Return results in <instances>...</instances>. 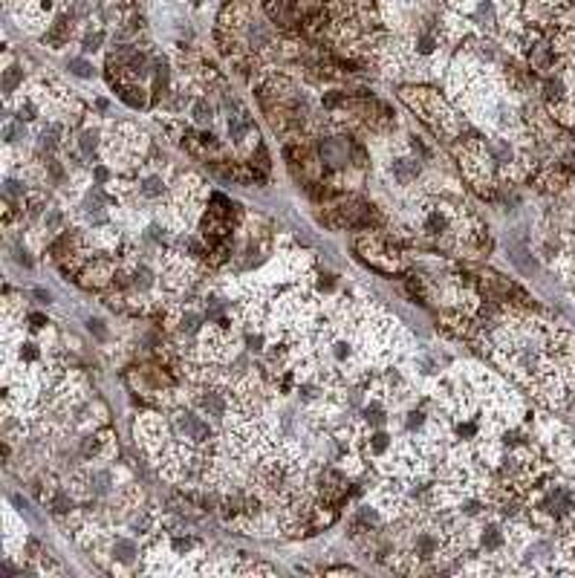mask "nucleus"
Wrapping results in <instances>:
<instances>
[{"label":"nucleus","instance_id":"obj_4","mask_svg":"<svg viewBox=\"0 0 575 578\" xmlns=\"http://www.w3.org/2000/svg\"><path fill=\"white\" fill-rule=\"evenodd\" d=\"M199 408L206 410V414H214V417H223L225 410V402L217 396V393H206V396H199Z\"/></svg>","mask_w":575,"mask_h":578},{"label":"nucleus","instance_id":"obj_12","mask_svg":"<svg viewBox=\"0 0 575 578\" xmlns=\"http://www.w3.org/2000/svg\"><path fill=\"white\" fill-rule=\"evenodd\" d=\"M81 148H84V151H93V148H96V133H84V139H81Z\"/></svg>","mask_w":575,"mask_h":578},{"label":"nucleus","instance_id":"obj_7","mask_svg":"<svg viewBox=\"0 0 575 578\" xmlns=\"http://www.w3.org/2000/svg\"><path fill=\"white\" fill-rule=\"evenodd\" d=\"M165 188H162V179L159 177H151L148 182H145V188H142V194L145 197H156V194H162Z\"/></svg>","mask_w":575,"mask_h":578},{"label":"nucleus","instance_id":"obj_2","mask_svg":"<svg viewBox=\"0 0 575 578\" xmlns=\"http://www.w3.org/2000/svg\"><path fill=\"white\" fill-rule=\"evenodd\" d=\"M506 543V535L500 532V526H485L483 535H480V546L488 552H497Z\"/></svg>","mask_w":575,"mask_h":578},{"label":"nucleus","instance_id":"obj_3","mask_svg":"<svg viewBox=\"0 0 575 578\" xmlns=\"http://www.w3.org/2000/svg\"><path fill=\"white\" fill-rule=\"evenodd\" d=\"M414 549L419 552V558H431V555H437V538H434V535H428V532L416 535Z\"/></svg>","mask_w":575,"mask_h":578},{"label":"nucleus","instance_id":"obj_13","mask_svg":"<svg viewBox=\"0 0 575 578\" xmlns=\"http://www.w3.org/2000/svg\"><path fill=\"white\" fill-rule=\"evenodd\" d=\"M15 81H18V72H15V70H12V72H6V84H3V87H6V93H12Z\"/></svg>","mask_w":575,"mask_h":578},{"label":"nucleus","instance_id":"obj_5","mask_svg":"<svg viewBox=\"0 0 575 578\" xmlns=\"http://www.w3.org/2000/svg\"><path fill=\"white\" fill-rule=\"evenodd\" d=\"M393 174H396V179H402V182H408V179H414V174H416V165L411 159H396L393 162Z\"/></svg>","mask_w":575,"mask_h":578},{"label":"nucleus","instance_id":"obj_9","mask_svg":"<svg viewBox=\"0 0 575 578\" xmlns=\"http://www.w3.org/2000/svg\"><path fill=\"white\" fill-rule=\"evenodd\" d=\"M387 445H390V436H387V434H376L373 439H370V448H373V451H379V454L385 451Z\"/></svg>","mask_w":575,"mask_h":578},{"label":"nucleus","instance_id":"obj_10","mask_svg":"<svg viewBox=\"0 0 575 578\" xmlns=\"http://www.w3.org/2000/svg\"><path fill=\"white\" fill-rule=\"evenodd\" d=\"M72 509V500L67 498V494H58L55 498V512H70Z\"/></svg>","mask_w":575,"mask_h":578},{"label":"nucleus","instance_id":"obj_8","mask_svg":"<svg viewBox=\"0 0 575 578\" xmlns=\"http://www.w3.org/2000/svg\"><path fill=\"white\" fill-rule=\"evenodd\" d=\"M70 70L75 72V75H84V78H93V67L84 61H70Z\"/></svg>","mask_w":575,"mask_h":578},{"label":"nucleus","instance_id":"obj_11","mask_svg":"<svg viewBox=\"0 0 575 578\" xmlns=\"http://www.w3.org/2000/svg\"><path fill=\"white\" fill-rule=\"evenodd\" d=\"M194 113H197V119H199V122H208V119H211V107L199 101V104L194 107Z\"/></svg>","mask_w":575,"mask_h":578},{"label":"nucleus","instance_id":"obj_6","mask_svg":"<svg viewBox=\"0 0 575 578\" xmlns=\"http://www.w3.org/2000/svg\"><path fill=\"white\" fill-rule=\"evenodd\" d=\"M269 15L272 18H280V20H289L292 18V0H272Z\"/></svg>","mask_w":575,"mask_h":578},{"label":"nucleus","instance_id":"obj_1","mask_svg":"<svg viewBox=\"0 0 575 578\" xmlns=\"http://www.w3.org/2000/svg\"><path fill=\"white\" fill-rule=\"evenodd\" d=\"M177 425H180V431L188 436V439H194V443H203V439H208V436H211V428H208L206 422L197 417V414H191V410L177 414Z\"/></svg>","mask_w":575,"mask_h":578}]
</instances>
